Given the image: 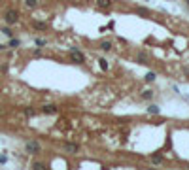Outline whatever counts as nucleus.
<instances>
[{
    "label": "nucleus",
    "instance_id": "obj_9",
    "mask_svg": "<svg viewBox=\"0 0 189 170\" xmlns=\"http://www.w3.org/2000/svg\"><path fill=\"white\" fill-rule=\"evenodd\" d=\"M142 98H144V100H151V98H153V91L146 89V91H144V93H142Z\"/></svg>",
    "mask_w": 189,
    "mask_h": 170
},
{
    "label": "nucleus",
    "instance_id": "obj_22",
    "mask_svg": "<svg viewBox=\"0 0 189 170\" xmlns=\"http://www.w3.org/2000/svg\"><path fill=\"white\" fill-rule=\"evenodd\" d=\"M2 47H4V45H0V49H2Z\"/></svg>",
    "mask_w": 189,
    "mask_h": 170
},
{
    "label": "nucleus",
    "instance_id": "obj_16",
    "mask_svg": "<svg viewBox=\"0 0 189 170\" xmlns=\"http://www.w3.org/2000/svg\"><path fill=\"white\" fill-rule=\"evenodd\" d=\"M2 32L6 34L8 38H12V36H13V32H12V28H8V27H6V28H2Z\"/></svg>",
    "mask_w": 189,
    "mask_h": 170
},
{
    "label": "nucleus",
    "instance_id": "obj_6",
    "mask_svg": "<svg viewBox=\"0 0 189 170\" xmlns=\"http://www.w3.org/2000/svg\"><path fill=\"white\" fill-rule=\"evenodd\" d=\"M159 111H161V108H159V106H155V104L148 106V113H151V115H157Z\"/></svg>",
    "mask_w": 189,
    "mask_h": 170
},
{
    "label": "nucleus",
    "instance_id": "obj_5",
    "mask_svg": "<svg viewBox=\"0 0 189 170\" xmlns=\"http://www.w3.org/2000/svg\"><path fill=\"white\" fill-rule=\"evenodd\" d=\"M136 61H138V64H148V55L146 53H138V57H136Z\"/></svg>",
    "mask_w": 189,
    "mask_h": 170
},
{
    "label": "nucleus",
    "instance_id": "obj_1",
    "mask_svg": "<svg viewBox=\"0 0 189 170\" xmlns=\"http://www.w3.org/2000/svg\"><path fill=\"white\" fill-rule=\"evenodd\" d=\"M70 59H72V62H76V64H83V62H85L83 53L77 51V47H70Z\"/></svg>",
    "mask_w": 189,
    "mask_h": 170
},
{
    "label": "nucleus",
    "instance_id": "obj_8",
    "mask_svg": "<svg viewBox=\"0 0 189 170\" xmlns=\"http://www.w3.org/2000/svg\"><path fill=\"white\" fill-rule=\"evenodd\" d=\"M100 49L102 51H110V49H112V42H108V40L100 42Z\"/></svg>",
    "mask_w": 189,
    "mask_h": 170
},
{
    "label": "nucleus",
    "instance_id": "obj_21",
    "mask_svg": "<svg viewBox=\"0 0 189 170\" xmlns=\"http://www.w3.org/2000/svg\"><path fill=\"white\" fill-rule=\"evenodd\" d=\"M138 13H140V15H148V9H144V8H140V9H138Z\"/></svg>",
    "mask_w": 189,
    "mask_h": 170
},
{
    "label": "nucleus",
    "instance_id": "obj_2",
    "mask_svg": "<svg viewBox=\"0 0 189 170\" xmlns=\"http://www.w3.org/2000/svg\"><path fill=\"white\" fill-rule=\"evenodd\" d=\"M4 21L8 23V25H15V23L19 21V13L15 9H8L6 13H4Z\"/></svg>",
    "mask_w": 189,
    "mask_h": 170
},
{
    "label": "nucleus",
    "instance_id": "obj_15",
    "mask_svg": "<svg viewBox=\"0 0 189 170\" xmlns=\"http://www.w3.org/2000/svg\"><path fill=\"white\" fill-rule=\"evenodd\" d=\"M32 168H36V170H43V168H47V166H46V163H34V164H32Z\"/></svg>",
    "mask_w": 189,
    "mask_h": 170
},
{
    "label": "nucleus",
    "instance_id": "obj_7",
    "mask_svg": "<svg viewBox=\"0 0 189 170\" xmlns=\"http://www.w3.org/2000/svg\"><path fill=\"white\" fill-rule=\"evenodd\" d=\"M64 149H66V151H72V153H76L77 149H80V147H77L76 144H70V142H68V144H64Z\"/></svg>",
    "mask_w": 189,
    "mask_h": 170
},
{
    "label": "nucleus",
    "instance_id": "obj_24",
    "mask_svg": "<svg viewBox=\"0 0 189 170\" xmlns=\"http://www.w3.org/2000/svg\"><path fill=\"white\" fill-rule=\"evenodd\" d=\"M0 113H2V110H0Z\"/></svg>",
    "mask_w": 189,
    "mask_h": 170
},
{
    "label": "nucleus",
    "instance_id": "obj_23",
    "mask_svg": "<svg viewBox=\"0 0 189 170\" xmlns=\"http://www.w3.org/2000/svg\"><path fill=\"white\" fill-rule=\"evenodd\" d=\"M185 2H187V4H189V0H185Z\"/></svg>",
    "mask_w": 189,
    "mask_h": 170
},
{
    "label": "nucleus",
    "instance_id": "obj_4",
    "mask_svg": "<svg viewBox=\"0 0 189 170\" xmlns=\"http://www.w3.org/2000/svg\"><path fill=\"white\" fill-rule=\"evenodd\" d=\"M42 111L46 113V115H55V113H57V106L55 104H46L42 108Z\"/></svg>",
    "mask_w": 189,
    "mask_h": 170
},
{
    "label": "nucleus",
    "instance_id": "obj_11",
    "mask_svg": "<svg viewBox=\"0 0 189 170\" xmlns=\"http://www.w3.org/2000/svg\"><path fill=\"white\" fill-rule=\"evenodd\" d=\"M25 6L27 8H36L38 6V0H25Z\"/></svg>",
    "mask_w": 189,
    "mask_h": 170
},
{
    "label": "nucleus",
    "instance_id": "obj_13",
    "mask_svg": "<svg viewBox=\"0 0 189 170\" xmlns=\"http://www.w3.org/2000/svg\"><path fill=\"white\" fill-rule=\"evenodd\" d=\"M110 4H112V0H98V6L102 8H110Z\"/></svg>",
    "mask_w": 189,
    "mask_h": 170
},
{
    "label": "nucleus",
    "instance_id": "obj_3",
    "mask_svg": "<svg viewBox=\"0 0 189 170\" xmlns=\"http://www.w3.org/2000/svg\"><path fill=\"white\" fill-rule=\"evenodd\" d=\"M25 149L30 153V155H36V153H40V149H42V145H40V142H34V140H28L27 144H25Z\"/></svg>",
    "mask_w": 189,
    "mask_h": 170
},
{
    "label": "nucleus",
    "instance_id": "obj_19",
    "mask_svg": "<svg viewBox=\"0 0 189 170\" xmlns=\"http://www.w3.org/2000/svg\"><path fill=\"white\" fill-rule=\"evenodd\" d=\"M36 45H38V47H42V45H46V40H42V38H36Z\"/></svg>",
    "mask_w": 189,
    "mask_h": 170
},
{
    "label": "nucleus",
    "instance_id": "obj_10",
    "mask_svg": "<svg viewBox=\"0 0 189 170\" xmlns=\"http://www.w3.org/2000/svg\"><path fill=\"white\" fill-rule=\"evenodd\" d=\"M155 77H157V76H155V72H148L146 76H144V79H146V81H148V83H151V81H155Z\"/></svg>",
    "mask_w": 189,
    "mask_h": 170
},
{
    "label": "nucleus",
    "instance_id": "obj_18",
    "mask_svg": "<svg viewBox=\"0 0 189 170\" xmlns=\"http://www.w3.org/2000/svg\"><path fill=\"white\" fill-rule=\"evenodd\" d=\"M161 161H163V159H161L159 155H155V157H151V163H153V164H159Z\"/></svg>",
    "mask_w": 189,
    "mask_h": 170
},
{
    "label": "nucleus",
    "instance_id": "obj_14",
    "mask_svg": "<svg viewBox=\"0 0 189 170\" xmlns=\"http://www.w3.org/2000/svg\"><path fill=\"white\" fill-rule=\"evenodd\" d=\"M98 66H100L102 70H108V61H106V59H100V61H98Z\"/></svg>",
    "mask_w": 189,
    "mask_h": 170
},
{
    "label": "nucleus",
    "instance_id": "obj_12",
    "mask_svg": "<svg viewBox=\"0 0 189 170\" xmlns=\"http://www.w3.org/2000/svg\"><path fill=\"white\" fill-rule=\"evenodd\" d=\"M34 28H38V30H46V28H47V25H46V23L36 21V23H34Z\"/></svg>",
    "mask_w": 189,
    "mask_h": 170
},
{
    "label": "nucleus",
    "instance_id": "obj_17",
    "mask_svg": "<svg viewBox=\"0 0 189 170\" xmlns=\"http://www.w3.org/2000/svg\"><path fill=\"white\" fill-rule=\"evenodd\" d=\"M17 45H19V40H17V38H12V40H9V47H17Z\"/></svg>",
    "mask_w": 189,
    "mask_h": 170
},
{
    "label": "nucleus",
    "instance_id": "obj_20",
    "mask_svg": "<svg viewBox=\"0 0 189 170\" xmlns=\"http://www.w3.org/2000/svg\"><path fill=\"white\" fill-rule=\"evenodd\" d=\"M6 161H8V157L6 155H0V164H6Z\"/></svg>",
    "mask_w": 189,
    "mask_h": 170
}]
</instances>
